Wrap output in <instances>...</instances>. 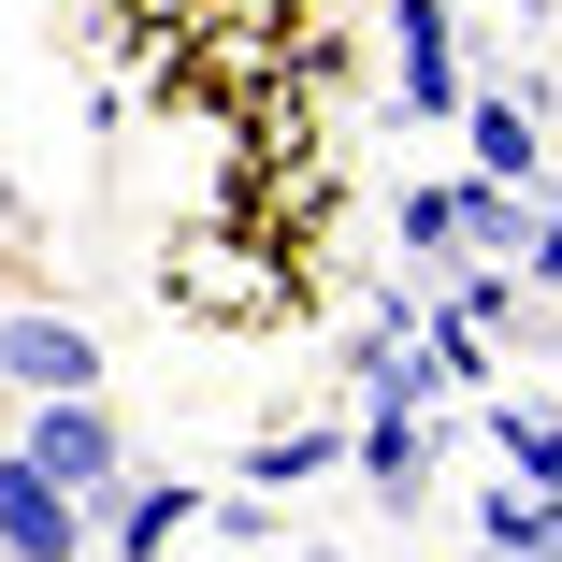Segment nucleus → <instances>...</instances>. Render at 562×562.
Segmentation results:
<instances>
[{"label":"nucleus","instance_id":"1","mask_svg":"<svg viewBox=\"0 0 562 562\" xmlns=\"http://www.w3.org/2000/svg\"><path fill=\"white\" fill-rule=\"evenodd\" d=\"M0 562H87V491H58L44 462H0Z\"/></svg>","mask_w":562,"mask_h":562},{"label":"nucleus","instance_id":"2","mask_svg":"<svg viewBox=\"0 0 562 562\" xmlns=\"http://www.w3.org/2000/svg\"><path fill=\"white\" fill-rule=\"evenodd\" d=\"M404 246H491V260H519L533 246V202L519 188H418L404 202Z\"/></svg>","mask_w":562,"mask_h":562},{"label":"nucleus","instance_id":"3","mask_svg":"<svg viewBox=\"0 0 562 562\" xmlns=\"http://www.w3.org/2000/svg\"><path fill=\"white\" fill-rule=\"evenodd\" d=\"M15 462H44L58 491H116V418H101V390L30 404V447H15Z\"/></svg>","mask_w":562,"mask_h":562},{"label":"nucleus","instance_id":"4","mask_svg":"<svg viewBox=\"0 0 562 562\" xmlns=\"http://www.w3.org/2000/svg\"><path fill=\"white\" fill-rule=\"evenodd\" d=\"M390 72L418 116H462V30H447V0H390Z\"/></svg>","mask_w":562,"mask_h":562},{"label":"nucleus","instance_id":"5","mask_svg":"<svg viewBox=\"0 0 562 562\" xmlns=\"http://www.w3.org/2000/svg\"><path fill=\"white\" fill-rule=\"evenodd\" d=\"M0 375H15L30 404H58V390H101V347L72 317H0Z\"/></svg>","mask_w":562,"mask_h":562},{"label":"nucleus","instance_id":"6","mask_svg":"<svg viewBox=\"0 0 562 562\" xmlns=\"http://www.w3.org/2000/svg\"><path fill=\"white\" fill-rule=\"evenodd\" d=\"M361 476H375V505H418V476H432L418 404H375V418H361Z\"/></svg>","mask_w":562,"mask_h":562},{"label":"nucleus","instance_id":"7","mask_svg":"<svg viewBox=\"0 0 562 562\" xmlns=\"http://www.w3.org/2000/svg\"><path fill=\"white\" fill-rule=\"evenodd\" d=\"M476 533H491V562H562V505H533V491H491Z\"/></svg>","mask_w":562,"mask_h":562},{"label":"nucleus","instance_id":"8","mask_svg":"<svg viewBox=\"0 0 562 562\" xmlns=\"http://www.w3.org/2000/svg\"><path fill=\"white\" fill-rule=\"evenodd\" d=\"M491 432H505L519 491H533V505H562V418H533V404H491Z\"/></svg>","mask_w":562,"mask_h":562},{"label":"nucleus","instance_id":"9","mask_svg":"<svg viewBox=\"0 0 562 562\" xmlns=\"http://www.w3.org/2000/svg\"><path fill=\"white\" fill-rule=\"evenodd\" d=\"M462 131H476L491 188H519V173H533V116H519V101H462Z\"/></svg>","mask_w":562,"mask_h":562},{"label":"nucleus","instance_id":"10","mask_svg":"<svg viewBox=\"0 0 562 562\" xmlns=\"http://www.w3.org/2000/svg\"><path fill=\"white\" fill-rule=\"evenodd\" d=\"M173 533H188V476H173V491H131V519H116V548H131V562H159Z\"/></svg>","mask_w":562,"mask_h":562},{"label":"nucleus","instance_id":"11","mask_svg":"<svg viewBox=\"0 0 562 562\" xmlns=\"http://www.w3.org/2000/svg\"><path fill=\"white\" fill-rule=\"evenodd\" d=\"M317 462H331V432H260V491H303Z\"/></svg>","mask_w":562,"mask_h":562},{"label":"nucleus","instance_id":"12","mask_svg":"<svg viewBox=\"0 0 562 562\" xmlns=\"http://www.w3.org/2000/svg\"><path fill=\"white\" fill-rule=\"evenodd\" d=\"M519 260H533V274L562 289V216H533V246H519Z\"/></svg>","mask_w":562,"mask_h":562},{"label":"nucleus","instance_id":"13","mask_svg":"<svg viewBox=\"0 0 562 562\" xmlns=\"http://www.w3.org/2000/svg\"><path fill=\"white\" fill-rule=\"evenodd\" d=\"M303 562H347V548H303Z\"/></svg>","mask_w":562,"mask_h":562}]
</instances>
